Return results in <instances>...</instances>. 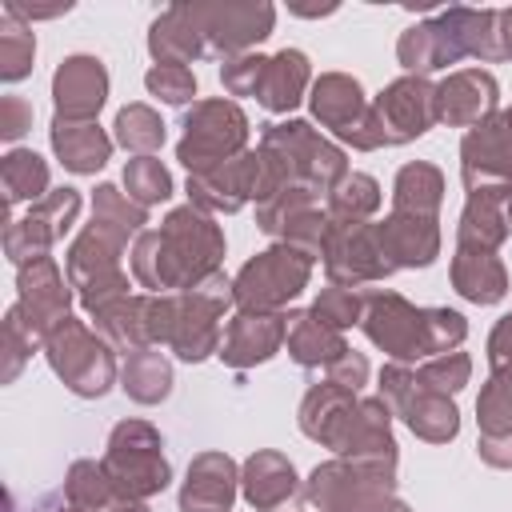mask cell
I'll list each match as a JSON object with an SVG mask.
<instances>
[{
  "label": "cell",
  "mask_w": 512,
  "mask_h": 512,
  "mask_svg": "<svg viewBox=\"0 0 512 512\" xmlns=\"http://www.w3.org/2000/svg\"><path fill=\"white\" fill-rule=\"evenodd\" d=\"M224 252H228V240L216 216L196 204H176L160 220V228H148L132 240L128 272L152 296L188 292L224 268Z\"/></svg>",
  "instance_id": "obj_1"
},
{
  "label": "cell",
  "mask_w": 512,
  "mask_h": 512,
  "mask_svg": "<svg viewBox=\"0 0 512 512\" xmlns=\"http://www.w3.org/2000/svg\"><path fill=\"white\" fill-rule=\"evenodd\" d=\"M236 308L232 300V276L212 272L188 292H164L148 300V336L152 348H168L184 364H200L220 352V320Z\"/></svg>",
  "instance_id": "obj_2"
},
{
  "label": "cell",
  "mask_w": 512,
  "mask_h": 512,
  "mask_svg": "<svg viewBox=\"0 0 512 512\" xmlns=\"http://www.w3.org/2000/svg\"><path fill=\"white\" fill-rule=\"evenodd\" d=\"M128 248H132L128 240H120L116 232L100 228L96 220H88L72 236V244L64 252V272H68V284H72V292H76V300H80V308L88 316L132 292L136 280L124 268V252Z\"/></svg>",
  "instance_id": "obj_3"
},
{
  "label": "cell",
  "mask_w": 512,
  "mask_h": 512,
  "mask_svg": "<svg viewBox=\"0 0 512 512\" xmlns=\"http://www.w3.org/2000/svg\"><path fill=\"white\" fill-rule=\"evenodd\" d=\"M44 360L56 372V380L80 400H100L120 384L116 348L80 316H68L44 340Z\"/></svg>",
  "instance_id": "obj_4"
},
{
  "label": "cell",
  "mask_w": 512,
  "mask_h": 512,
  "mask_svg": "<svg viewBox=\"0 0 512 512\" xmlns=\"http://www.w3.org/2000/svg\"><path fill=\"white\" fill-rule=\"evenodd\" d=\"M180 140H176V160L192 172H208L224 160H236L240 152H248V112L232 100V96H208L196 100L192 108H184L180 120Z\"/></svg>",
  "instance_id": "obj_5"
},
{
  "label": "cell",
  "mask_w": 512,
  "mask_h": 512,
  "mask_svg": "<svg viewBox=\"0 0 512 512\" xmlns=\"http://www.w3.org/2000/svg\"><path fill=\"white\" fill-rule=\"evenodd\" d=\"M100 464L112 476V484L120 488V496H128V500H152L172 484L164 436L148 420H120L108 432Z\"/></svg>",
  "instance_id": "obj_6"
},
{
  "label": "cell",
  "mask_w": 512,
  "mask_h": 512,
  "mask_svg": "<svg viewBox=\"0 0 512 512\" xmlns=\"http://www.w3.org/2000/svg\"><path fill=\"white\" fill-rule=\"evenodd\" d=\"M184 12L212 60L256 52L276 28V4L268 0H184Z\"/></svg>",
  "instance_id": "obj_7"
},
{
  "label": "cell",
  "mask_w": 512,
  "mask_h": 512,
  "mask_svg": "<svg viewBox=\"0 0 512 512\" xmlns=\"http://www.w3.org/2000/svg\"><path fill=\"white\" fill-rule=\"evenodd\" d=\"M308 280H312V260L272 240L268 248L248 256L232 276L236 312H288V304L308 288Z\"/></svg>",
  "instance_id": "obj_8"
},
{
  "label": "cell",
  "mask_w": 512,
  "mask_h": 512,
  "mask_svg": "<svg viewBox=\"0 0 512 512\" xmlns=\"http://www.w3.org/2000/svg\"><path fill=\"white\" fill-rule=\"evenodd\" d=\"M388 496H396V464L380 460L332 456L304 480V500L316 512H372Z\"/></svg>",
  "instance_id": "obj_9"
},
{
  "label": "cell",
  "mask_w": 512,
  "mask_h": 512,
  "mask_svg": "<svg viewBox=\"0 0 512 512\" xmlns=\"http://www.w3.org/2000/svg\"><path fill=\"white\" fill-rule=\"evenodd\" d=\"M364 296V316L360 332L368 344H376L392 364H420L432 352V332H428V308H416L408 296L396 288H360Z\"/></svg>",
  "instance_id": "obj_10"
},
{
  "label": "cell",
  "mask_w": 512,
  "mask_h": 512,
  "mask_svg": "<svg viewBox=\"0 0 512 512\" xmlns=\"http://www.w3.org/2000/svg\"><path fill=\"white\" fill-rule=\"evenodd\" d=\"M260 144L272 148V152H280V156L288 160L296 184H308V188L320 192L324 200H328V192L352 172V168H348V152H344L336 140H328L324 132H316L312 120H296V116L272 120V124H264Z\"/></svg>",
  "instance_id": "obj_11"
},
{
  "label": "cell",
  "mask_w": 512,
  "mask_h": 512,
  "mask_svg": "<svg viewBox=\"0 0 512 512\" xmlns=\"http://www.w3.org/2000/svg\"><path fill=\"white\" fill-rule=\"evenodd\" d=\"M372 120L380 148H404L432 132L436 120V84L428 76H396L372 96Z\"/></svg>",
  "instance_id": "obj_12"
},
{
  "label": "cell",
  "mask_w": 512,
  "mask_h": 512,
  "mask_svg": "<svg viewBox=\"0 0 512 512\" xmlns=\"http://www.w3.org/2000/svg\"><path fill=\"white\" fill-rule=\"evenodd\" d=\"M460 184L464 196H504L512 200V132L504 116L476 124L460 140Z\"/></svg>",
  "instance_id": "obj_13"
},
{
  "label": "cell",
  "mask_w": 512,
  "mask_h": 512,
  "mask_svg": "<svg viewBox=\"0 0 512 512\" xmlns=\"http://www.w3.org/2000/svg\"><path fill=\"white\" fill-rule=\"evenodd\" d=\"M72 300L76 292L68 284V272H60L56 256H40L16 268V312L40 344L72 316Z\"/></svg>",
  "instance_id": "obj_14"
},
{
  "label": "cell",
  "mask_w": 512,
  "mask_h": 512,
  "mask_svg": "<svg viewBox=\"0 0 512 512\" xmlns=\"http://www.w3.org/2000/svg\"><path fill=\"white\" fill-rule=\"evenodd\" d=\"M320 264H324L328 284H340V288H372L396 272L380 248L376 220H368V224H336L332 220V236H328Z\"/></svg>",
  "instance_id": "obj_15"
},
{
  "label": "cell",
  "mask_w": 512,
  "mask_h": 512,
  "mask_svg": "<svg viewBox=\"0 0 512 512\" xmlns=\"http://www.w3.org/2000/svg\"><path fill=\"white\" fill-rule=\"evenodd\" d=\"M108 68L92 52H72L52 72V116L60 120H96L108 104Z\"/></svg>",
  "instance_id": "obj_16"
},
{
  "label": "cell",
  "mask_w": 512,
  "mask_h": 512,
  "mask_svg": "<svg viewBox=\"0 0 512 512\" xmlns=\"http://www.w3.org/2000/svg\"><path fill=\"white\" fill-rule=\"evenodd\" d=\"M500 112V80L488 68H456L436 84V120L448 128H476Z\"/></svg>",
  "instance_id": "obj_17"
},
{
  "label": "cell",
  "mask_w": 512,
  "mask_h": 512,
  "mask_svg": "<svg viewBox=\"0 0 512 512\" xmlns=\"http://www.w3.org/2000/svg\"><path fill=\"white\" fill-rule=\"evenodd\" d=\"M288 340V312H232L220 340V360L236 372L268 364Z\"/></svg>",
  "instance_id": "obj_18"
},
{
  "label": "cell",
  "mask_w": 512,
  "mask_h": 512,
  "mask_svg": "<svg viewBox=\"0 0 512 512\" xmlns=\"http://www.w3.org/2000/svg\"><path fill=\"white\" fill-rule=\"evenodd\" d=\"M240 496V464L228 452H196L180 480L176 504L180 512H232Z\"/></svg>",
  "instance_id": "obj_19"
},
{
  "label": "cell",
  "mask_w": 512,
  "mask_h": 512,
  "mask_svg": "<svg viewBox=\"0 0 512 512\" xmlns=\"http://www.w3.org/2000/svg\"><path fill=\"white\" fill-rule=\"evenodd\" d=\"M356 404H360V392L340 388L332 380H316V384H308V392L296 408V424L312 444H320L336 456V448L356 416Z\"/></svg>",
  "instance_id": "obj_20"
},
{
  "label": "cell",
  "mask_w": 512,
  "mask_h": 512,
  "mask_svg": "<svg viewBox=\"0 0 512 512\" xmlns=\"http://www.w3.org/2000/svg\"><path fill=\"white\" fill-rule=\"evenodd\" d=\"M304 492L296 464L276 448H256L240 464V496L252 512H280Z\"/></svg>",
  "instance_id": "obj_21"
},
{
  "label": "cell",
  "mask_w": 512,
  "mask_h": 512,
  "mask_svg": "<svg viewBox=\"0 0 512 512\" xmlns=\"http://www.w3.org/2000/svg\"><path fill=\"white\" fill-rule=\"evenodd\" d=\"M376 236L380 248L388 256V264L400 268H428L440 256V216H416V212H388L384 220H376Z\"/></svg>",
  "instance_id": "obj_22"
},
{
  "label": "cell",
  "mask_w": 512,
  "mask_h": 512,
  "mask_svg": "<svg viewBox=\"0 0 512 512\" xmlns=\"http://www.w3.org/2000/svg\"><path fill=\"white\" fill-rule=\"evenodd\" d=\"M252 188H256V176H252V148L240 152L236 160H224L208 172H192L184 192H188V204L212 212V216H232L240 212L248 200H252Z\"/></svg>",
  "instance_id": "obj_23"
},
{
  "label": "cell",
  "mask_w": 512,
  "mask_h": 512,
  "mask_svg": "<svg viewBox=\"0 0 512 512\" xmlns=\"http://www.w3.org/2000/svg\"><path fill=\"white\" fill-rule=\"evenodd\" d=\"M48 144L56 160L76 176H96L116 148V140L100 128V120H60V116H52Z\"/></svg>",
  "instance_id": "obj_24"
},
{
  "label": "cell",
  "mask_w": 512,
  "mask_h": 512,
  "mask_svg": "<svg viewBox=\"0 0 512 512\" xmlns=\"http://www.w3.org/2000/svg\"><path fill=\"white\" fill-rule=\"evenodd\" d=\"M448 280L456 296L480 308L500 304L508 296V268L496 252H484V248H456L448 260Z\"/></svg>",
  "instance_id": "obj_25"
},
{
  "label": "cell",
  "mask_w": 512,
  "mask_h": 512,
  "mask_svg": "<svg viewBox=\"0 0 512 512\" xmlns=\"http://www.w3.org/2000/svg\"><path fill=\"white\" fill-rule=\"evenodd\" d=\"M368 104H372V100L364 96L360 80L348 76V72H320V76L312 80V92H308V112H312V120H316L320 128H328L332 136L344 132L348 124H356V120L368 112Z\"/></svg>",
  "instance_id": "obj_26"
},
{
  "label": "cell",
  "mask_w": 512,
  "mask_h": 512,
  "mask_svg": "<svg viewBox=\"0 0 512 512\" xmlns=\"http://www.w3.org/2000/svg\"><path fill=\"white\" fill-rule=\"evenodd\" d=\"M308 92H312V60L300 48H280L276 56H268V72L256 100L272 116H288L300 100H308Z\"/></svg>",
  "instance_id": "obj_27"
},
{
  "label": "cell",
  "mask_w": 512,
  "mask_h": 512,
  "mask_svg": "<svg viewBox=\"0 0 512 512\" xmlns=\"http://www.w3.org/2000/svg\"><path fill=\"white\" fill-rule=\"evenodd\" d=\"M148 300L152 292H128L120 300H112L108 308L92 312V328L116 348V352H144L152 348V336H148Z\"/></svg>",
  "instance_id": "obj_28"
},
{
  "label": "cell",
  "mask_w": 512,
  "mask_h": 512,
  "mask_svg": "<svg viewBox=\"0 0 512 512\" xmlns=\"http://www.w3.org/2000/svg\"><path fill=\"white\" fill-rule=\"evenodd\" d=\"M148 56H152V64H180V68L204 60V40H200V32L188 20L184 0L168 4L148 24Z\"/></svg>",
  "instance_id": "obj_29"
},
{
  "label": "cell",
  "mask_w": 512,
  "mask_h": 512,
  "mask_svg": "<svg viewBox=\"0 0 512 512\" xmlns=\"http://www.w3.org/2000/svg\"><path fill=\"white\" fill-rule=\"evenodd\" d=\"M512 236L508 224V200L504 196H464L460 220H456V248H484L496 252L504 240Z\"/></svg>",
  "instance_id": "obj_30"
},
{
  "label": "cell",
  "mask_w": 512,
  "mask_h": 512,
  "mask_svg": "<svg viewBox=\"0 0 512 512\" xmlns=\"http://www.w3.org/2000/svg\"><path fill=\"white\" fill-rule=\"evenodd\" d=\"M292 364L300 368H328L332 360H340L348 352L344 332L320 324L312 312H288V340H284Z\"/></svg>",
  "instance_id": "obj_31"
},
{
  "label": "cell",
  "mask_w": 512,
  "mask_h": 512,
  "mask_svg": "<svg viewBox=\"0 0 512 512\" xmlns=\"http://www.w3.org/2000/svg\"><path fill=\"white\" fill-rule=\"evenodd\" d=\"M172 360L160 348H144V352H128L120 364V392L136 404H164L172 396Z\"/></svg>",
  "instance_id": "obj_32"
},
{
  "label": "cell",
  "mask_w": 512,
  "mask_h": 512,
  "mask_svg": "<svg viewBox=\"0 0 512 512\" xmlns=\"http://www.w3.org/2000/svg\"><path fill=\"white\" fill-rule=\"evenodd\" d=\"M0 184H4V208L12 212L16 204H36L52 192V172L48 160L32 148H8L0 156Z\"/></svg>",
  "instance_id": "obj_33"
},
{
  "label": "cell",
  "mask_w": 512,
  "mask_h": 512,
  "mask_svg": "<svg viewBox=\"0 0 512 512\" xmlns=\"http://www.w3.org/2000/svg\"><path fill=\"white\" fill-rule=\"evenodd\" d=\"M400 420L408 424V432L416 440H428V444H448L460 436V408H456V396H440V392H424L416 384L412 400L404 404Z\"/></svg>",
  "instance_id": "obj_34"
},
{
  "label": "cell",
  "mask_w": 512,
  "mask_h": 512,
  "mask_svg": "<svg viewBox=\"0 0 512 512\" xmlns=\"http://www.w3.org/2000/svg\"><path fill=\"white\" fill-rule=\"evenodd\" d=\"M440 204H444V172L428 160L400 164L392 180V208L416 216H440Z\"/></svg>",
  "instance_id": "obj_35"
},
{
  "label": "cell",
  "mask_w": 512,
  "mask_h": 512,
  "mask_svg": "<svg viewBox=\"0 0 512 512\" xmlns=\"http://www.w3.org/2000/svg\"><path fill=\"white\" fill-rule=\"evenodd\" d=\"M448 16H452V24H456L464 60H480V64H496V60H504V52H500V32H496L500 8H468V4H452Z\"/></svg>",
  "instance_id": "obj_36"
},
{
  "label": "cell",
  "mask_w": 512,
  "mask_h": 512,
  "mask_svg": "<svg viewBox=\"0 0 512 512\" xmlns=\"http://www.w3.org/2000/svg\"><path fill=\"white\" fill-rule=\"evenodd\" d=\"M396 60L404 68V76H432L440 68H448V48H444V36L436 28V20H416L400 32L396 40Z\"/></svg>",
  "instance_id": "obj_37"
},
{
  "label": "cell",
  "mask_w": 512,
  "mask_h": 512,
  "mask_svg": "<svg viewBox=\"0 0 512 512\" xmlns=\"http://www.w3.org/2000/svg\"><path fill=\"white\" fill-rule=\"evenodd\" d=\"M384 204V192H380V180L368 176V172H348L324 200L328 216L336 224H368Z\"/></svg>",
  "instance_id": "obj_38"
},
{
  "label": "cell",
  "mask_w": 512,
  "mask_h": 512,
  "mask_svg": "<svg viewBox=\"0 0 512 512\" xmlns=\"http://www.w3.org/2000/svg\"><path fill=\"white\" fill-rule=\"evenodd\" d=\"M164 120H160V112L152 108V104H144V100H136V104H124L120 112H116V120H112V140L124 148V152H132V156H156L160 148H164Z\"/></svg>",
  "instance_id": "obj_39"
},
{
  "label": "cell",
  "mask_w": 512,
  "mask_h": 512,
  "mask_svg": "<svg viewBox=\"0 0 512 512\" xmlns=\"http://www.w3.org/2000/svg\"><path fill=\"white\" fill-rule=\"evenodd\" d=\"M92 220L108 232H116L120 240H136L140 232H148V208H140L120 184H96L92 188Z\"/></svg>",
  "instance_id": "obj_40"
},
{
  "label": "cell",
  "mask_w": 512,
  "mask_h": 512,
  "mask_svg": "<svg viewBox=\"0 0 512 512\" xmlns=\"http://www.w3.org/2000/svg\"><path fill=\"white\" fill-rule=\"evenodd\" d=\"M476 424L480 436H500L512 432V364H500L488 372L476 396Z\"/></svg>",
  "instance_id": "obj_41"
},
{
  "label": "cell",
  "mask_w": 512,
  "mask_h": 512,
  "mask_svg": "<svg viewBox=\"0 0 512 512\" xmlns=\"http://www.w3.org/2000/svg\"><path fill=\"white\" fill-rule=\"evenodd\" d=\"M36 64V32L32 24L16 20V16H0V80L4 84H20L24 76H32Z\"/></svg>",
  "instance_id": "obj_42"
},
{
  "label": "cell",
  "mask_w": 512,
  "mask_h": 512,
  "mask_svg": "<svg viewBox=\"0 0 512 512\" xmlns=\"http://www.w3.org/2000/svg\"><path fill=\"white\" fill-rule=\"evenodd\" d=\"M120 188L140 204V208H152V204H164L176 184H172V172L164 168V160L156 156H132L124 164V176H120Z\"/></svg>",
  "instance_id": "obj_43"
},
{
  "label": "cell",
  "mask_w": 512,
  "mask_h": 512,
  "mask_svg": "<svg viewBox=\"0 0 512 512\" xmlns=\"http://www.w3.org/2000/svg\"><path fill=\"white\" fill-rule=\"evenodd\" d=\"M80 208H84V196H80V188H72V184H64V188H52L44 200H36V204H28V220L52 240V244H60L64 240V232H72V224H76V216H80Z\"/></svg>",
  "instance_id": "obj_44"
},
{
  "label": "cell",
  "mask_w": 512,
  "mask_h": 512,
  "mask_svg": "<svg viewBox=\"0 0 512 512\" xmlns=\"http://www.w3.org/2000/svg\"><path fill=\"white\" fill-rule=\"evenodd\" d=\"M316 204H324V196H320V192H312L308 184H292V188L276 192L272 200L256 204V228H260L264 236L280 240V232H284L300 212H308V208H316Z\"/></svg>",
  "instance_id": "obj_45"
},
{
  "label": "cell",
  "mask_w": 512,
  "mask_h": 512,
  "mask_svg": "<svg viewBox=\"0 0 512 512\" xmlns=\"http://www.w3.org/2000/svg\"><path fill=\"white\" fill-rule=\"evenodd\" d=\"M472 380V356L468 352H440V356H428L416 364V384L424 392H440V396H456L464 392Z\"/></svg>",
  "instance_id": "obj_46"
},
{
  "label": "cell",
  "mask_w": 512,
  "mask_h": 512,
  "mask_svg": "<svg viewBox=\"0 0 512 512\" xmlns=\"http://www.w3.org/2000/svg\"><path fill=\"white\" fill-rule=\"evenodd\" d=\"M328 236H332V216H328V208H324V204H316V208L300 212V216L280 232V244L296 248L300 256H308V260L316 264V260H324Z\"/></svg>",
  "instance_id": "obj_47"
},
{
  "label": "cell",
  "mask_w": 512,
  "mask_h": 512,
  "mask_svg": "<svg viewBox=\"0 0 512 512\" xmlns=\"http://www.w3.org/2000/svg\"><path fill=\"white\" fill-rule=\"evenodd\" d=\"M320 324L336 328V332H348V328H360V316H364V296L360 288H340V284H328L316 292L312 308H308Z\"/></svg>",
  "instance_id": "obj_48"
},
{
  "label": "cell",
  "mask_w": 512,
  "mask_h": 512,
  "mask_svg": "<svg viewBox=\"0 0 512 512\" xmlns=\"http://www.w3.org/2000/svg\"><path fill=\"white\" fill-rule=\"evenodd\" d=\"M144 88L156 96V100H164V104H172V108H188V104H196V72L192 68H180V64H152L148 72H144Z\"/></svg>",
  "instance_id": "obj_49"
},
{
  "label": "cell",
  "mask_w": 512,
  "mask_h": 512,
  "mask_svg": "<svg viewBox=\"0 0 512 512\" xmlns=\"http://www.w3.org/2000/svg\"><path fill=\"white\" fill-rule=\"evenodd\" d=\"M32 352H44V344L24 328V320H20L16 304H12V308L4 312V368H0V380L12 384V380L24 372V364L32 360Z\"/></svg>",
  "instance_id": "obj_50"
},
{
  "label": "cell",
  "mask_w": 512,
  "mask_h": 512,
  "mask_svg": "<svg viewBox=\"0 0 512 512\" xmlns=\"http://www.w3.org/2000/svg\"><path fill=\"white\" fill-rule=\"evenodd\" d=\"M264 72H268V56L244 52V56H232L220 64V84L228 96H260Z\"/></svg>",
  "instance_id": "obj_51"
},
{
  "label": "cell",
  "mask_w": 512,
  "mask_h": 512,
  "mask_svg": "<svg viewBox=\"0 0 512 512\" xmlns=\"http://www.w3.org/2000/svg\"><path fill=\"white\" fill-rule=\"evenodd\" d=\"M412 392H416V364H392L388 360L376 376V396L388 404V412L400 416L404 404L412 400Z\"/></svg>",
  "instance_id": "obj_52"
},
{
  "label": "cell",
  "mask_w": 512,
  "mask_h": 512,
  "mask_svg": "<svg viewBox=\"0 0 512 512\" xmlns=\"http://www.w3.org/2000/svg\"><path fill=\"white\" fill-rule=\"evenodd\" d=\"M368 356L364 352H356V348H348L340 360H332L328 368H324V380H332V384H340V388H352V392H360L364 384H368Z\"/></svg>",
  "instance_id": "obj_53"
},
{
  "label": "cell",
  "mask_w": 512,
  "mask_h": 512,
  "mask_svg": "<svg viewBox=\"0 0 512 512\" xmlns=\"http://www.w3.org/2000/svg\"><path fill=\"white\" fill-rule=\"evenodd\" d=\"M32 128V104L24 96H0V140L16 144L24 132Z\"/></svg>",
  "instance_id": "obj_54"
},
{
  "label": "cell",
  "mask_w": 512,
  "mask_h": 512,
  "mask_svg": "<svg viewBox=\"0 0 512 512\" xmlns=\"http://www.w3.org/2000/svg\"><path fill=\"white\" fill-rule=\"evenodd\" d=\"M476 456H480L488 468L512 472V432H500V436H480V440H476Z\"/></svg>",
  "instance_id": "obj_55"
},
{
  "label": "cell",
  "mask_w": 512,
  "mask_h": 512,
  "mask_svg": "<svg viewBox=\"0 0 512 512\" xmlns=\"http://www.w3.org/2000/svg\"><path fill=\"white\" fill-rule=\"evenodd\" d=\"M484 352H488V364H492V368H500V364H512V312H504V316L492 324Z\"/></svg>",
  "instance_id": "obj_56"
},
{
  "label": "cell",
  "mask_w": 512,
  "mask_h": 512,
  "mask_svg": "<svg viewBox=\"0 0 512 512\" xmlns=\"http://www.w3.org/2000/svg\"><path fill=\"white\" fill-rule=\"evenodd\" d=\"M68 8H72V0H64V4H20V0H4V12L16 16V20H24V24H32V20H52V16L68 12Z\"/></svg>",
  "instance_id": "obj_57"
},
{
  "label": "cell",
  "mask_w": 512,
  "mask_h": 512,
  "mask_svg": "<svg viewBox=\"0 0 512 512\" xmlns=\"http://www.w3.org/2000/svg\"><path fill=\"white\" fill-rule=\"evenodd\" d=\"M496 32H500V52H504V60H512V8H500Z\"/></svg>",
  "instance_id": "obj_58"
},
{
  "label": "cell",
  "mask_w": 512,
  "mask_h": 512,
  "mask_svg": "<svg viewBox=\"0 0 512 512\" xmlns=\"http://www.w3.org/2000/svg\"><path fill=\"white\" fill-rule=\"evenodd\" d=\"M372 512H412V508H408V504H404L400 496H388V500H380V504H376Z\"/></svg>",
  "instance_id": "obj_59"
},
{
  "label": "cell",
  "mask_w": 512,
  "mask_h": 512,
  "mask_svg": "<svg viewBox=\"0 0 512 512\" xmlns=\"http://www.w3.org/2000/svg\"><path fill=\"white\" fill-rule=\"evenodd\" d=\"M40 512H84V508H72V504H68L64 496H60V500H52V504H44Z\"/></svg>",
  "instance_id": "obj_60"
},
{
  "label": "cell",
  "mask_w": 512,
  "mask_h": 512,
  "mask_svg": "<svg viewBox=\"0 0 512 512\" xmlns=\"http://www.w3.org/2000/svg\"><path fill=\"white\" fill-rule=\"evenodd\" d=\"M500 116H504V124H508V132H512V104H508V108H500Z\"/></svg>",
  "instance_id": "obj_61"
},
{
  "label": "cell",
  "mask_w": 512,
  "mask_h": 512,
  "mask_svg": "<svg viewBox=\"0 0 512 512\" xmlns=\"http://www.w3.org/2000/svg\"><path fill=\"white\" fill-rule=\"evenodd\" d=\"M508 224H512V200H508Z\"/></svg>",
  "instance_id": "obj_62"
}]
</instances>
